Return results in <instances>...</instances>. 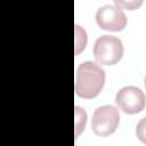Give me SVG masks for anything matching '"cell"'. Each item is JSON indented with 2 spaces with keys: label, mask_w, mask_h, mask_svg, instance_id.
<instances>
[{
  "label": "cell",
  "mask_w": 146,
  "mask_h": 146,
  "mask_svg": "<svg viewBox=\"0 0 146 146\" xmlns=\"http://www.w3.org/2000/svg\"><path fill=\"white\" fill-rule=\"evenodd\" d=\"M115 103L123 113L136 114L141 112L145 107V95L140 88L127 86L117 91Z\"/></svg>",
  "instance_id": "obj_4"
},
{
  "label": "cell",
  "mask_w": 146,
  "mask_h": 146,
  "mask_svg": "<svg viewBox=\"0 0 146 146\" xmlns=\"http://www.w3.org/2000/svg\"><path fill=\"white\" fill-rule=\"evenodd\" d=\"M92 52L97 63L103 65H114L119 63L123 56V44L119 38L104 34L96 40Z\"/></svg>",
  "instance_id": "obj_2"
},
{
  "label": "cell",
  "mask_w": 146,
  "mask_h": 146,
  "mask_svg": "<svg viewBox=\"0 0 146 146\" xmlns=\"http://www.w3.org/2000/svg\"><path fill=\"white\" fill-rule=\"evenodd\" d=\"M75 120H74V124H75V138L79 137V135L83 131L86 123H87V113L83 108L75 106Z\"/></svg>",
  "instance_id": "obj_6"
},
{
  "label": "cell",
  "mask_w": 146,
  "mask_h": 146,
  "mask_svg": "<svg viewBox=\"0 0 146 146\" xmlns=\"http://www.w3.org/2000/svg\"><path fill=\"white\" fill-rule=\"evenodd\" d=\"M120 123V114L116 107L103 105L95 110L91 119L92 131L100 137H107L115 132Z\"/></svg>",
  "instance_id": "obj_3"
},
{
  "label": "cell",
  "mask_w": 146,
  "mask_h": 146,
  "mask_svg": "<svg viewBox=\"0 0 146 146\" xmlns=\"http://www.w3.org/2000/svg\"><path fill=\"white\" fill-rule=\"evenodd\" d=\"M98 26L106 31H122L127 25V16L121 7L116 5H105L96 13Z\"/></svg>",
  "instance_id": "obj_5"
},
{
  "label": "cell",
  "mask_w": 146,
  "mask_h": 146,
  "mask_svg": "<svg viewBox=\"0 0 146 146\" xmlns=\"http://www.w3.org/2000/svg\"><path fill=\"white\" fill-rule=\"evenodd\" d=\"M87 44V33L86 31L79 26L75 25V55H79Z\"/></svg>",
  "instance_id": "obj_7"
},
{
  "label": "cell",
  "mask_w": 146,
  "mask_h": 146,
  "mask_svg": "<svg viewBox=\"0 0 146 146\" xmlns=\"http://www.w3.org/2000/svg\"><path fill=\"white\" fill-rule=\"evenodd\" d=\"M115 5L116 6H119V7H121V6H123V7H127L128 9H130V10H132V9H135L136 7H138L139 5H141V1H131V2H125V1H115Z\"/></svg>",
  "instance_id": "obj_8"
},
{
  "label": "cell",
  "mask_w": 146,
  "mask_h": 146,
  "mask_svg": "<svg viewBox=\"0 0 146 146\" xmlns=\"http://www.w3.org/2000/svg\"><path fill=\"white\" fill-rule=\"evenodd\" d=\"M105 83V72L96 63L87 60L79 65L75 73V94L86 99L99 95Z\"/></svg>",
  "instance_id": "obj_1"
},
{
  "label": "cell",
  "mask_w": 146,
  "mask_h": 146,
  "mask_svg": "<svg viewBox=\"0 0 146 146\" xmlns=\"http://www.w3.org/2000/svg\"><path fill=\"white\" fill-rule=\"evenodd\" d=\"M144 125H145V119H143L140 122H139V124H138V127H137V130H136V132H137V135H138V137H139V139L144 143L145 141V128H144Z\"/></svg>",
  "instance_id": "obj_9"
}]
</instances>
